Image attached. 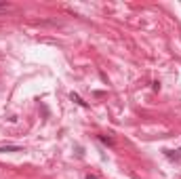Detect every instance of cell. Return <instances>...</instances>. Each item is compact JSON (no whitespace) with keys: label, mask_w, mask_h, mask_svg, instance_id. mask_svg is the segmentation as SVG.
I'll use <instances>...</instances> for the list:
<instances>
[{"label":"cell","mask_w":181,"mask_h":179,"mask_svg":"<svg viewBox=\"0 0 181 179\" xmlns=\"http://www.w3.org/2000/svg\"><path fill=\"white\" fill-rule=\"evenodd\" d=\"M70 99H72V101H76V103H78V105H82V107H87V101H82V99H80V97H78L76 93H72V95H70Z\"/></svg>","instance_id":"obj_2"},{"label":"cell","mask_w":181,"mask_h":179,"mask_svg":"<svg viewBox=\"0 0 181 179\" xmlns=\"http://www.w3.org/2000/svg\"><path fill=\"white\" fill-rule=\"evenodd\" d=\"M0 152H21L19 145H0Z\"/></svg>","instance_id":"obj_1"},{"label":"cell","mask_w":181,"mask_h":179,"mask_svg":"<svg viewBox=\"0 0 181 179\" xmlns=\"http://www.w3.org/2000/svg\"><path fill=\"white\" fill-rule=\"evenodd\" d=\"M7 7H9L7 2H0V9H7Z\"/></svg>","instance_id":"obj_4"},{"label":"cell","mask_w":181,"mask_h":179,"mask_svg":"<svg viewBox=\"0 0 181 179\" xmlns=\"http://www.w3.org/2000/svg\"><path fill=\"white\" fill-rule=\"evenodd\" d=\"M99 139H101L103 143H108V145H114V139L108 137V135H99Z\"/></svg>","instance_id":"obj_3"}]
</instances>
